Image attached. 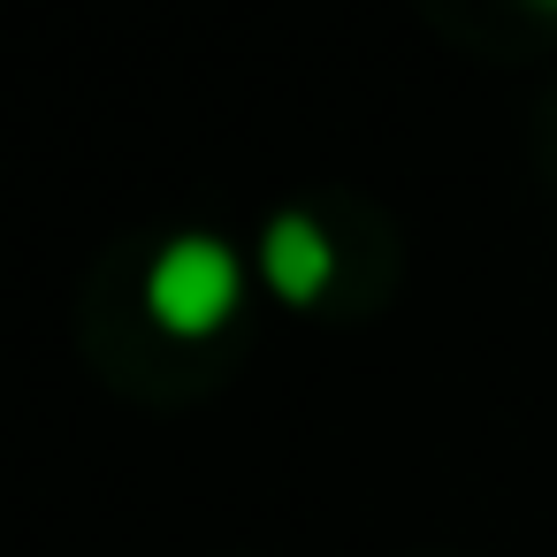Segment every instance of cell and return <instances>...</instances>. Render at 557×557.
Instances as JSON below:
<instances>
[{
  "label": "cell",
  "instance_id": "cell-1",
  "mask_svg": "<svg viewBox=\"0 0 557 557\" xmlns=\"http://www.w3.org/2000/svg\"><path fill=\"white\" fill-rule=\"evenodd\" d=\"M146 313L169 336H214L237 313V252L222 237H176L146 268Z\"/></svg>",
  "mask_w": 557,
  "mask_h": 557
},
{
  "label": "cell",
  "instance_id": "cell-2",
  "mask_svg": "<svg viewBox=\"0 0 557 557\" xmlns=\"http://www.w3.org/2000/svg\"><path fill=\"white\" fill-rule=\"evenodd\" d=\"M260 275H268L275 298L313 306V298L329 290V275H336V245H329V230H321L313 214H275L268 237H260Z\"/></svg>",
  "mask_w": 557,
  "mask_h": 557
}]
</instances>
